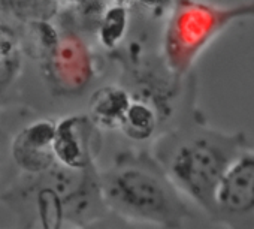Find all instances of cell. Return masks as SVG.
I'll return each mask as SVG.
<instances>
[{
    "instance_id": "3",
    "label": "cell",
    "mask_w": 254,
    "mask_h": 229,
    "mask_svg": "<svg viewBox=\"0 0 254 229\" xmlns=\"http://www.w3.org/2000/svg\"><path fill=\"white\" fill-rule=\"evenodd\" d=\"M211 219L229 229H254V149H245L226 172Z\"/></svg>"
},
{
    "instance_id": "1",
    "label": "cell",
    "mask_w": 254,
    "mask_h": 229,
    "mask_svg": "<svg viewBox=\"0 0 254 229\" xmlns=\"http://www.w3.org/2000/svg\"><path fill=\"white\" fill-rule=\"evenodd\" d=\"M250 147L244 132H226L208 126L200 114L172 138L166 165L174 181L209 216L218 187L239 154Z\"/></svg>"
},
{
    "instance_id": "2",
    "label": "cell",
    "mask_w": 254,
    "mask_h": 229,
    "mask_svg": "<svg viewBox=\"0 0 254 229\" xmlns=\"http://www.w3.org/2000/svg\"><path fill=\"white\" fill-rule=\"evenodd\" d=\"M242 20H254V0L215 5L200 0H177L168 45L172 66L184 74L196 57L224 30Z\"/></svg>"
}]
</instances>
